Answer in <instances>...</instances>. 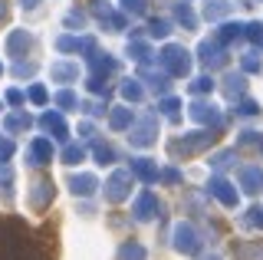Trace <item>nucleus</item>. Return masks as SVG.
<instances>
[{
	"instance_id": "f257e3e1",
	"label": "nucleus",
	"mask_w": 263,
	"mask_h": 260,
	"mask_svg": "<svg viewBox=\"0 0 263 260\" xmlns=\"http://www.w3.org/2000/svg\"><path fill=\"white\" fill-rule=\"evenodd\" d=\"M0 260H56L49 227H30L13 214H0Z\"/></svg>"
}]
</instances>
